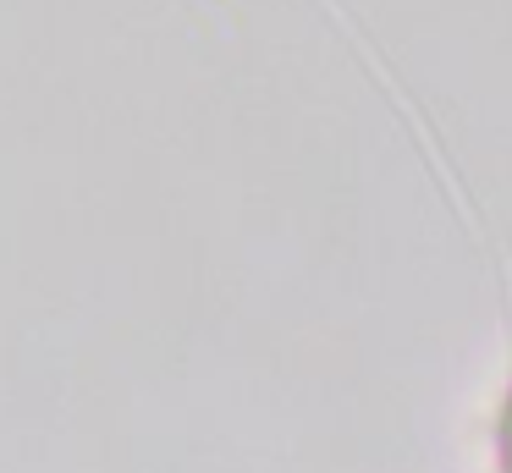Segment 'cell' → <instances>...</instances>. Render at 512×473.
Listing matches in <instances>:
<instances>
[{
  "label": "cell",
  "mask_w": 512,
  "mask_h": 473,
  "mask_svg": "<svg viewBox=\"0 0 512 473\" xmlns=\"http://www.w3.org/2000/svg\"><path fill=\"white\" fill-rule=\"evenodd\" d=\"M496 457H501V473H512V391H507V407H501V424H496Z\"/></svg>",
  "instance_id": "1"
}]
</instances>
